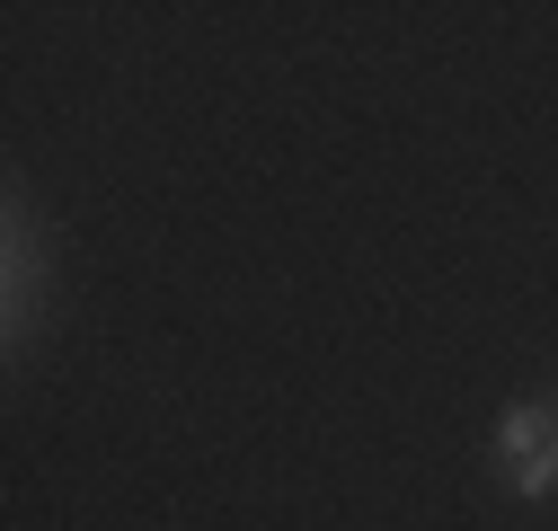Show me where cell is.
I'll return each mask as SVG.
<instances>
[{
  "mask_svg": "<svg viewBox=\"0 0 558 531\" xmlns=\"http://www.w3.org/2000/svg\"><path fill=\"white\" fill-rule=\"evenodd\" d=\"M497 443L514 452V470H523L532 452H549V443H558V425H549V408H506V425H497Z\"/></svg>",
  "mask_w": 558,
  "mask_h": 531,
  "instance_id": "6da1fadb",
  "label": "cell"
},
{
  "mask_svg": "<svg viewBox=\"0 0 558 531\" xmlns=\"http://www.w3.org/2000/svg\"><path fill=\"white\" fill-rule=\"evenodd\" d=\"M514 487H523V496H549V487H558V443L523 460V470H514Z\"/></svg>",
  "mask_w": 558,
  "mask_h": 531,
  "instance_id": "7a4b0ae2",
  "label": "cell"
}]
</instances>
